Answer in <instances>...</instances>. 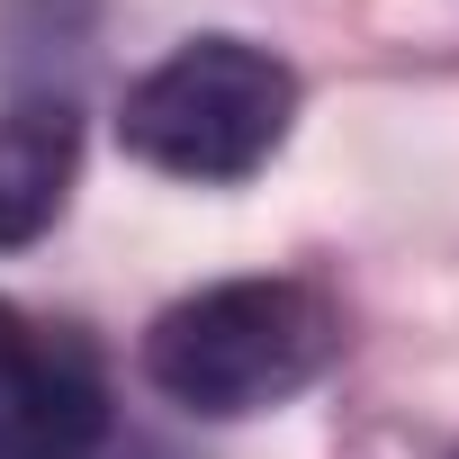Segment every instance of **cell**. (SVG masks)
<instances>
[{
  "label": "cell",
  "instance_id": "obj_3",
  "mask_svg": "<svg viewBox=\"0 0 459 459\" xmlns=\"http://www.w3.org/2000/svg\"><path fill=\"white\" fill-rule=\"evenodd\" d=\"M108 441V387L91 342L0 298V459H91Z\"/></svg>",
  "mask_w": 459,
  "mask_h": 459
},
{
  "label": "cell",
  "instance_id": "obj_1",
  "mask_svg": "<svg viewBox=\"0 0 459 459\" xmlns=\"http://www.w3.org/2000/svg\"><path fill=\"white\" fill-rule=\"evenodd\" d=\"M342 351V316L307 280H216L153 316L144 378L189 414H271L325 378Z\"/></svg>",
  "mask_w": 459,
  "mask_h": 459
},
{
  "label": "cell",
  "instance_id": "obj_4",
  "mask_svg": "<svg viewBox=\"0 0 459 459\" xmlns=\"http://www.w3.org/2000/svg\"><path fill=\"white\" fill-rule=\"evenodd\" d=\"M73 171H82L73 100H10L0 108V253H28L64 216Z\"/></svg>",
  "mask_w": 459,
  "mask_h": 459
},
{
  "label": "cell",
  "instance_id": "obj_2",
  "mask_svg": "<svg viewBox=\"0 0 459 459\" xmlns=\"http://www.w3.org/2000/svg\"><path fill=\"white\" fill-rule=\"evenodd\" d=\"M298 117V73L253 37H189L126 91V153L171 180H253Z\"/></svg>",
  "mask_w": 459,
  "mask_h": 459
}]
</instances>
